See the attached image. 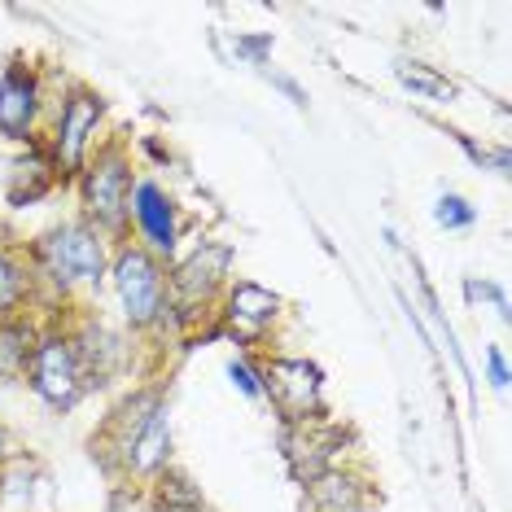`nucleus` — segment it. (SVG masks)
<instances>
[{
    "label": "nucleus",
    "mask_w": 512,
    "mask_h": 512,
    "mask_svg": "<svg viewBox=\"0 0 512 512\" xmlns=\"http://www.w3.org/2000/svg\"><path fill=\"white\" fill-rule=\"evenodd\" d=\"M127 211H136V224H141L145 241H149V246H154L158 254H171V250H176V211H171L167 193H162L158 184H149V180L136 184L132 206H127Z\"/></svg>",
    "instance_id": "nucleus-9"
},
{
    "label": "nucleus",
    "mask_w": 512,
    "mask_h": 512,
    "mask_svg": "<svg viewBox=\"0 0 512 512\" xmlns=\"http://www.w3.org/2000/svg\"><path fill=\"white\" fill-rule=\"evenodd\" d=\"M228 377L237 381V386H241V394H250V399H259V394H263L259 377H254V372H250L246 364H228Z\"/></svg>",
    "instance_id": "nucleus-18"
},
{
    "label": "nucleus",
    "mask_w": 512,
    "mask_h": 512,
    "mask_svg": "<svg viewBox=\"0 0 512 512\" xmlns=\"http://www.w3.org/2000/svg\"><path fill=\"white\" fill-rule=\"evenodd\" d=\"M311 504H316V512H368L355 491V482L351 477H337V473H324L311 482Z\"/></svg>",
    "instance_id": "nucleus-12"
},
{
    "label": "nucleus",
    "mask_w": 512,
    "mask_h": 512,
    "mask_svg": "<svg viewBox=\"0 0 512 512\" xmlns=\"http://www.w3.org/2000/svg\"><path fill=\"white\" fill-rule=\"evenodd\" d=\"M263 390L272 394L276 412H281L289 425H311L324 416L320 372L311 364H302V359H272L263 372Z\"/></svg>",
    "instance_id": "nucleus-4"
},
{
    "label": "nucleus",
    "mask_w": 512,
    "mask_h": 512,
    "mask_svg": "<svg viewBox=\"0 0 512 512\" xmlns=\"http://www.w3.org/2000/svg\"><path fill=\"white\" fill-rule=\"evenodd\" d=\"M53 162H44V158H27V162H18L14 167V176H9V202L22 206V202H36L40 193H49V184H53Z\"/></svg>",
    "instance_id": "nucleus-13"
},
{
    "label": "nucleus",
    "mask_w": 512,
    "mask_h": 512,
    "mask_svg": "<svg viewBox=\"0 0 512 512\" xmlns=\"http://www.w3.org/2000/svg\"><path fill=\"white\" fill-rule=\"evenodd\" d=\"M127 197H132V176L119 149H106L92 167L84 171V206L97 224L119 228L127 215Z\"/></svg>",
    "instance_id": "nucleus-5"
},
{
    "label": "nucleus",
    "mask_w": 512,
    "mask_h": 512,
    "mask_svg": "<svg viewBox=\"0 0 512 512\" xmlns=\"http://www.w3.org/2000/svg\"><path fill=\"white\" fill-rule=\"evenodd\" d=\"M434 219H438L442 228H464V224H473V211H469V202H464V197L447 193V197H442V202H438Z\"/></svg>",
    "instance_id": "nucleus-17"
},
{
    "label": "nucleus",
    "mask_w": 512,
    "mask_h": 512,
    "mask_svg": "<svg viewBox=\"0 0 512 512\" xmlns=\"http://www.w3.org/2000/svg\"><path fill=\"white\" fill-rule=\"evenodd\" d=\"M27 377H31V390L40 394L49 407H75L79 394H84V368H79V355H75V342L62 333H49L36 342V351L27 359Z\"/></svg>",
    "instance_id": "nucleus-2"
},
{
    "label": "nucleus",
    "mask_w": 512,
    "mask_h": 512,
    "mask_svg": "<svg viewBox=\"0 0 512 512\" xmlns=\"http://www.w3.org/2000/svg\"><path fill=\"white\" fill-rule=\"evenodd\" d=\"M36 106H40V88H36V79H31V71L9 66V71L0 75V136L27 141L31 123H36Z\"/></svg>",
    "instance_id": "nucleus-8"
},
{
    "label": "nucleus",
    "mask_w": 512,
    "mask_h": 512,
    "mask_svg": "<svg viewBox=\"0 0 512 512\" xmlns=\"http://www.w3.org/2000/svg\"><path fill=\"white\" fill-rule=\"evenodd\" d=\"M399 79H403V84L412 88V92L429 97V101H451V97H456V88H451L442 75L429 71V66H421V62H403V66H399Z\"/></svg>",
    "instance_id": "nucleus-15"
},
{
    "label": "nucleus",
    "mask_w": 512,
    "mask_h": 512,
    "mask_svg": "<svg viewBox=\"0 0 512 512\" xmlns=\"http://www.w3.org/2000/svg\"><path fill=\"white\" fill-rule=\"evenodd\" d=\"M40 267L57 285H88L106 272V246L101 232L88 224H62L40 241Z\"/></svg>",
    "instance_id": "nucleus-1"
},
{
    "label": "nucleus",
    "mask_w": 512,
    "mask_h": 512,
    "mask_svg": "<svg viewBox=\"0 0 512 512\" xmlns=\"http://www.w3.org/2000/svg\"><path fill=\"white\" fill-rule=\"evenodd\" d=\"M228 263H232V250L228 246H197L189 259L176 267V276H171V289H176L184 316H189L193 307H202V302L215 294V285L228 276Z\"/></svg>",
    "instance_id": "nucleus-6"
},
{
    "label": "nucleus",
    "mask_w": 512,
    "mask_h": 512,
    "mask_svg": "<svg viewBox=\"0 0 512 512\" xmlns=\"http://www.w3.org/2000/svg\"><path fill=\"white\" fill-rule=\"evenodd\" d=\"M97 123H101V97L71 92V101H66V110H62V123H57V141H53L57 171H75L79 162H84V145L92 141Z\"/></svg>",
    "instance_id": "nucleus-7"
},
{
    "label": "nucleus",
    "mask_w": 512,
    "mask_h": 512,
    "mask_svg": "<svg viewBox=\"0 0 512 512\" xmlns=\"http://www.w3.org/2000/svg\"><path fill=\"white\" fill-rule=\"evenodd\" d=\"M171 451V425H167V407H154L149 421L136 429L132 447H127V469L132 473H158L167 464Z\"/></svg>",
    "instance_id": "nucleus-11"
},
{
    "label": "nucleus",
    "mask_w": 512,
    "mask_h": 512,
    "mask_svg": "<svg viewBox=\"0 0 512 512\" xmlns=\"http://www.w3.org/2000/svg\"><path fill=\"white\" fill-rule=\"evenodd\" d=\"M0 442H5V429H0Z\"/></svg>",
    "instance_id": "nucleus-20"
},
{
    "label": "nucleus",
    "mask_w": 512,
    "mask_h": 512,
    "mask_svg": "<svg viewBox=\"0 0 512 512\" xmlns=\"http://www.w3.org/2000/svg\"><path fill=\"white\" fill-rule=\"evenodd\" d=\"M114 289H119L123 316L136 329L167 316V281H162V267L149 250L132 246L119 254V263H114Z\"/></svg>",
    "instance_id": "nucleus-3"
},
{
    "label": "nucleus",
    "mask_w": 512,
    "mask_h": 512,
    "mask_svg": "<svg viewBox=\"0 0 512 512\" xmlns=\"http://www.w3.org/2000/svg\"><path fill=\"white\" fill-rule=\"evenodd\" d=\"M486 359H491V381H495V386H504V381H508V368H504V355H499V351H491V355H486Z\"/></svg>",
    "instance_id": "nucleus-19"
},
{
    "label": "nucleus",
    "mask_w": 512,
    "mask_h": 512,
    "mask_svg": "<svg viewBox=\"0 0 512 512\" xmlns=\"http://www.w3.org/2000/svg\"><path fill=\"white\" fill-rule=\"evenodd\" d=\"M31 351H36V342H31V329L22 320H5L0 324V377H14V372L27 368Z\"/></svg>",
    "instance_id": "nucleus-14"
},
{
    "label": "nucleus",
    "mask_w": 512,
    "mask_h": 512,
    "mask_svg": "<svg viewBox=\"0 0 512 512\" xmlns=\"http://www.w3.org/2000/svg\"><path fill=\"white\" fill-rule=\"evenodd\" d=\"M276 311H281V298L267 294L263 285H232L228 294V324L237 337H246V342H254V337H263V329L276 320Z\"/></svg>",
    "instance_id": "nucleus-10"
},
{
    "label": "nucleus",
    "mask_w": 512,
    "mask_h": 512,
    "mask_svg": "<svg viewBox=\"0 0 512 512\" xmlns=\"http://www.w3.org/2000/svg\"><path fill=\"white\" fill-rule=\"evenodd\" d=\"M22 294H27V281H22L18 263L9 259V254H0V324L14 316V307L22 302Z\"/></svg>",
    "instance_id": "nucleus-16"
}]
</instances>
